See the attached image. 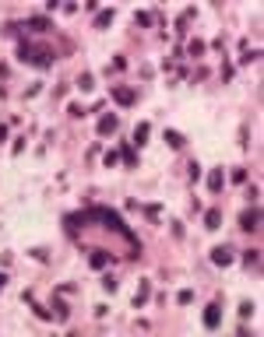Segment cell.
I'll return each mask as SVG.
<instances>
[{"instance_id": "obj_1", "label": "cell", "mask_w": 264, "mask_h": 337, "mask_svg": "<svg viewBox=\"0 0 264 337\" xmlns=\"http://www.w3.org/2000/svg\"><path fill=\"white\" fill-rule=\"evenodd\" d=\"M53 56H57L53 49L32 46V43H21V46H18V60H21V63H35V67H43V70L53 67Z\"/></svg>"}, {"instance_id": "obj_2", "label": "cell", "mask_w": 264, "mask_h": 337, "mask_svg": "<svg viewBox=\"0 0 264 337\" xmlns=\"http://www.w3.org/2000/svg\"><path fill=\"white\" fill-rule=\"evenodd\" d=\"M240 229H243V232H257V229H261V207H257V204H254L250 211H243Z\"/></svg>"}, {"instance_id": "obj_3", "label": "cell", "mask_w": 264, "mask_h": 337, "mask_svg": "<svg viewBox=\"0 0 264 337\" xmlns=\"http://www.w3.org/2000/svg\"><path fill=\"white\" fill-rule=\"evenodd\" d=\"M233 260H236V256H233L229 246H215V249H211V264H215V267H229Z\"/></svg>"}, {"instance_id": "obj_4", "label": "cell", "mask_w": 264, "mask_h": 337, "mask_svg": "<svg viewBox=\"0 0 264 337\" xmlns=\"http://www.w3.org/2000/svg\"><path fill=\"white\" fill-rule=\"evenodd\" d=\"M218 323H222V309L218 306H208L204 309V327L208 330H218Z\"/></svg>"}, {"instance_id": "obj_5", "label": "cell", "mask_w": 264, "mask_h": 337, "mask_svg": "<svg viewBox=\"0 0 264 337\" xmlns=\"http://www.w3.org/2000/svg\"><path fill=\"white\" fill-rule=\"evenodd\" d=\"M109 260H113V253H106V249H95V253L88 256V267H95V271H102V267L109 264Z\"/></svg>"}, {"instance_id": "obj_6", "label": "cell", "mask_w": 264, "mask_h": 337, "mask_svg": "<svg viewBox=\"0 0 264 337\" xmlns=\"http://www.w3.org/2000/svg\"><path fill=\"white\" fill-rule=\"evenodd\" d=\"M134 88H113V102H120V105H134Z\"/></svg>"}, {"instance_id": "obj_7", "label": "cell", "mask_w": 264, "mask_h": 337, "mask_svg": "<svg viewBox=\"0 0 264 337\" xmlns=\"http://www.w3.org/2000/svg\"><path fill=\"white\" fill-rule=\"evenodd\" d=\"M222 183H225V172H222V169H211V172H208V190L218 193V190H222Z\"/></svg>"}, {"instance_id": "obj_8", "label": "cell", "mask_w": 264, "mask_h": 337, "mask_svg": "<svg viewBox=\"0 0 264 337\" xmlns=\"http://www.w3.org/2000/svg\"><path fill=\"white\" fill-rule=\"evenodd\" d=\"M117 123H120V120L113 116V112H106V116L99 120V134H102V137H106V134H113V130H117Z\"/></svg>"}, {"instance_id": "obj_9", "label": "cell", "mask_w": 264, "mask_h": 337, "mask_svg": "<svg viewBox=\"0 0 264 337\" xmlns=\"http://www.w3.org/2000/svg\"><path fill=\"white\" fill-rule=\"evenodd\" d=\"M148 295H152V285H148V281H141V285H137V295H134V306H137V309L148 302Z\"/></svg>"}, {"instance_id": "obj_10", "label": "cell", "mask_w": 264, "mask_h": 337, "mask_svg": "<svg viewBox=\"0 0 264 337\" xmlns=\"http://www.w3.org/2000/svg\"><path fill=\"white\" fill-rule=\"evenodd\" d=\"M148 134H152V127H148V123H137V130H134V141H131V144H137V147H141V144L148 141Z\"/></svg>"}, {"instance_id": "obj_11", "label": "cell", "mask_w": 264, "mask_h": 337, "mask_svg": "<svg viewBox=\"0 0 264 337\" xmlns=\"http://www.w3.org/2000/svg\"><path fill=\"white\" fill-rule=\"evenodd\" d=\"M166 144H169V147H183V144H187V137H183L180 130H166Z\"/></svg>"}, {"instance_id": "obj_12", "label": "cell", "mask_w": 264, "mask_h": 337, "mask_svg": "<svg viewBox=\"0 0 264 337\" xmlns=\"http://www.w3.org/2000/svg\"><path fill=\"white\" fill-rule=\"evenodd\" d=\"M218 225H222V211H208V214H204V229H211V232H215Z\"/></svg>"}, {"instance_id": "obj_13", "label": "cell", "mask_w": 264, "mask_h": 337, "mask_svg": "<svg viewBox=\"0 0 264 337\" xmlns=\"http://www.w3.org/2000/svg\"><path fill=\"white\" fill-rule=\"evenodd\" d=\"M28 25H32L35 32H50V21H46L43 14H35V18H28Z\"/></svg>"}, {"instance_id": "obj_14", "label": "cell", "mask_w": 264, "mask_h": 337, "mask_svg": "<svg viewBox=\"0 0 264 337\" xmlns=\"http://www.w3.org/2000/svg\"><path fill=\"white\" fill-rule=\"evenodd\" d=\"M78 88H81V92H92V88H95V78H92V74H81V78H78Z\"/></svg>"}, {"instance_id": "obj_15", "label": "cell", "mask_w": 264, "mask_h": 337, "mask_svg": "<svg viewBox=\"0 0 264 337\" xmlns=\"http://www.w3.org/2000/svg\"><path fill=\"white\" fill-rule=\"evenodd\" d=\"M109 21H113V11H99L95 14V28H106Z\"/></svg>"}, {"instance_id": "obj_16", "label": "cell", "mask_w": 264, "mask_h": 337, "mask_svg": "<svg viewBox=\"0 0 264 337\" xmlns=\"http://www.w3.org/2000/svg\"><path fill=\"white\" fill-rule=\"evenodd\" d=\"M243 260H247L250 267H257V264H261V249H247V253H243Z\"/></svg>"}, {"instance_id": "obj_17", "label": "cell", "mask_w": 264, "mask_h": 337, "mask_svg": "<svg viewBox=\"0 0 264 337\" xmlns=\"http://www.w3.org/2000/svg\"><path fill=\"white\" fill-rule=\"evenodd\" d=\"M176 298H180V306H187V302H194V291H191V288H183Z\"/></svg>"}, {"instance_id": "obj_18", "label": "cell", "mask_w": 264, "mask_h": 337, "mask_svg": "<svg viewBox=\"0 0 264 337\" xmlns=\"http://www.w3.org/2000/svg\"><path fill=\"white\" fill-rule=\"evenodd\" d=\"M240 316L250 320V316H254V302H240Z\"/></svg>"}, {"instance_id": "obj_19", "label": "cell", "mask_w": 264, "mask_h": 337, "mask_svg": "<svg viewBox=\"0 0 264 337\" xmlns=\"http://www.w3.org/2000/svg\"><path fill=\"white\" fill-rule=\"evenodd\" d=\"M134 21H137V25L144 28V25H152V14H144V11H137V14H134Z\"/></svg>"}, {"instance_id": "obj_20", "label": "cell", "mask_w": 264, "mask_h": 337, "mask_svg": "<svg viewBox=\"0 0 264 337\" xmlns=\"http://www.w3.org/2000/svg\"><path fill=\"white\" fill-rule=\"evenodd\" d=\"M201 53H204V43L194 39V43H191V56H201Z\"/></svg>"}, {"instance_id": "obj_21", "label": "cell", "mask_w": 264, "mask_h": 337, "mask_svg": "<svg viewBox=\"0 0 264 337\" xmlns=\"http://www.w3.org/2000/svg\"><path fill=\"white\" fill-rule=\"evenodd\" d=\"M254 60H261V49H254V53H243V56H240V63H254Z\"/></svg>"}, {"instance_id": "obj_22", "label": "cell", "mask_w": 264, "mask_h": 337, "mask_svg": "<svg viewBox=\"0 0 264 337\" xmlns=\"http://www.w3.org/2000/svg\"><path fill=\"white\" fill-rule=\"evenodd\" d=\"M102 158H106V165H117V162H120V151H106Z\"/></svg>"}, {"instance_id": "obj_23", "label": "cell", "mask_w": 264, "mask_h": 337, "mask_svg": "<svg viewBox=\"0 0 264 337\" xmlns=\"http://www.w3.org/2000/svg\"><path fill=\"white\" fill-rule=\"evenodd\" d=\"M124 162H127V165H134V162H137V158H134V147H124Z\"/></svg>"}, {"instance_id": "obj_24", "label": "cell", "mask_w": 264, "mask_h": 337, "mask_svg": "<svg viewBox=\"0 0 264 337\" xmlns=\"http://www.w3.org/2000/svg\"><path fill=\"white\" fill-rule=\"evenodd\" d=\"M4 141H7V127H4V123H0V144H4Z\"/></svg>"}, {"instance_id": "obj_25", "label": "cell", "mask_w": 264, "mask_h": 337, "mask_svg": "<svg viewBox=\"0 0 264 337\" xmlns=\"http://www.w3.org/2000/svg\"><path fill=\"white\" fill-rule=\"evenodd\" d=\"M4 285H7V274H0V291H4Z\"/></svg>"}]
</instances>
